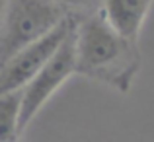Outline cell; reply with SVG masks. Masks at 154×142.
<instances>
[{
  "mask_svg": "<svg viewBox=\"0 0 154 142\" xmlns=\"http://www.w3.org/2000/svg\"><path fill=\"white\" fill-rule=\"evenodd\" d=\"M76 23L78 20L74 16H66L55 29H51L41 39L20 49L4 64H0V95L23 90L29 84V80L49 62V59L57 53L60 43L76 27Z\"/></svg>",
  "mask_w": 154,
  "mask_h": 142,
  "instance_id": "4",
  "label": "cell"
},
{
  "mask_svg": "<svg viewBox=\"0 0 154 142\" xmlns=\"http://www.w3.org/2000/svg\"><path fill=\"white\" fill-rule=\"evenodd\" d=\"M154 0H103L100 14L119 35L139 41Z\"/></svg>",
  "mask_w": 154,
  "mask_h": 142,
  "instance_id": "5",
  "label": "cell"
},
{
  "mask_svg": "<svg viewBox=\"0 0 154 142\" xmlns=\"http://www.w3.org/2000/svg\"><path fill=\"white\" fill-rule=\"evenodd\" d=\"M66 16L53 0H8L0 31V64L55 29Z\"/></svg>",
  "mask_w": 154,
  "mask_h": 142,
  "instance_id": "2",
  "label": "cell"
},
{
  "mask_svg": "<svg viewBox=\"0 0 154 142\" xmlns=\"http://www.w3.org/2000/svg\"><path fill=\"white\" fill-rule=\"evenodd\" d=\"M76 29V27H74ZM74 29L60 43L57 53L49 59V62L29 80L22 90V107H20V134L26 127L37 117V113L47 105L64 82L76 74V56H74Z\"/></svg>",
  "mask_w": 154,
  "mask_h": 142,
  "instance_id": "3",
  "label": "cell"
},
{
  "mask_svg": "<svg viewBox=\"0 0 154 142\" xmlns=\"http://www.w3.org/2000/svg\"><path fill=\"white\" fill-rule=\"evenodd\" d=\"M6 4H8V0H0V31H2V22H4V14H6Z\"/></svg>",
  "mask_w": 154,
  "mask_h": 142,
  "instance_id": "8",
  "label": "cell"
},
{
  "mask_svg": "<svg viewBox=\"0 0 154 142\" xmlns=\"http://www.w3.org/2000/svg\"><path fill=\"white\" fill-rule=\"evenodd\" d=\"M76 74L129 94L143 66L139 41L119 35L100 12L86 16L74 29Z\"/></svg>",
  "mask_w": 154,
  "mask_h": 142,
  "instance_id": "1",
  "label": "cell"
},
{
  "mask_svg": "<svg viewBox=\"0 0 154 142\" xmlns=\"http://www.w3.org/2000/svg\"><path fill=\"white\" fill-rule=\"evenodd\" d=\"M53 2H57L66 14L68 12H86V16H90L100 12L103 0H53Z\"/></svg>",
  "mask_w": 154,
  "mask_h": 142,
  "instance_id": "7",
  "label": "cell"
},
{
  "mask_svg": "<svg viewBox=\"0 0 154 142\" xmlns=\"http://www.w3.org/2000/svg\"><path fill=\"white\" fill-rule=\"evenodd\" d=\"M22 90L0 95V142H16L20 136Z\"/></svg>",
  "mask_w": 154,
  "mask_h": 142,
  "instance_id": "6",
  "label": "cell"
}]
</instances>
